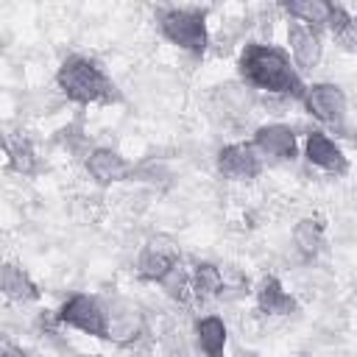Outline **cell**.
Listing matches in <instances>:
<instances>
[{"instance_id":"cell-1","label":"cell","mask_w":357,"mask_h":357,"mask_svg":"<svg viewBox=\"0 0 357 357\" xmlns=\"http://www.w3.org/2000/svg\"><path fill=\"white\" fill-rule=\"evenodd\" d=\"M237 73H240V81L245 86L268 92V95H282V98L301 100L304 92H307V84L301 81V73L296 70L290 53L276 47V45L248 42L240 50Z\"/></svg>"},{"instance_id":"cell-21","label":"cell","mask_w":357,"mask_h":357,"mask_svg":"<svg viewBox=\"0 0 357 357\" xmlns=\"http://www.w3.org/2000/svg\"><path fill=\"white\" fill-rule=\"evenodd\" d=\"M0 357H28V351H25L22 346H17V343L6 340V343L0 346Z\"/></svg>"},{"instance_id":"cell-4","label":"cell","mask_w":357,"mask_h":357,"mask_svg":"<svg viewBox=\"0 0 357 357\" xmlns=\"http://www.w3.org/2000/svg\"><path fill=\"white\" fill-rule=\"evenodd\" d=\"M56 321L78 329L89 337H109V315H106V304L98 296L89 293H73L56 312Z\"/></svg>"},{"instance_id":"cell-15","label":"cell","mask_w":357,"mask_h":357,"mask_svg":"<svg viewBox=\"0 0 357 357\" xmlns=\"http://www.w3.org/2000/svg\"><path fill=\"white\" fill-rule=\"evenodd\" d=\"M226 340H229V329L220 315H204L195 321V343L206 357H223Z\"/></svg>"},{"instance_id":"cell-17","label":"cell","mask_w":357,"mask_h":357,"mask_svg":"<svg viewBox=\"0 0 357 357\" xmlns=\"http://www.w3.org/2000/svg\"><path fill=\"white\" fill-rule=\"evenodd\" d=\"M190 276H192V293L201 301L215 298V296H223V290H226L223 271L215 262H195L192 271H190Z\"/></svg>"},{"instance_id":"cell-11","label":"cell","mask_w":357,"mask_h":357,"mask_svg":"<svg viewBox=\"0 0 357 357\" xmlns=\"http://www.w3.org/2000/svg\"><path fill=\"white\" fill-rule=\"evenodd\" d=\"M304 159L329 173V176H346L349 173V156L343 153V148L326 134V131H310L304 139Z\"/></svg>"},{"instance_id":"cell-13","label":"cell","mask_w":357,"mask_h":357,"mask_svg":"<svg viewBox=\"0 0 357 357\" xmlns=\"http://www.w3.org/2000/svg\"><path fill=\"white\" fill-rule=\"evenodd\" d=\"M257 310L265 315H293L298 312V301L293 298V293L284 290V284L276 276H262L257 290Z\"/></svg>"},{"instance_id":"cell-9","label":"cell","mask_w":357,"mask_h":357,"mask_svg":"<svg viewBox=\"0 0 357 357\" xmlns=\"http://www.w3.org/2000/svg\"><path fill=\"white\" fill-rule=\"evenodd\" d=\"M106 315H109V337L117 346H131L142 332H145V318L139 307L128 298H112L106 301Z\"/></svg>"},{"instance_id":"cell-19","label":"cell","mask_w":357,"mask_h":357,"mask_svg":"<svg viewBox=\"0 0 357 357\" xmlns=\"http://www.w3.org/2000/svg\"><path fill=\"white\" fill-rule=\"evenodd\" d=\"M6 156H8V170L17 173V176H36L39 170V159H36V151L31 145L28 137H17V139H6Z\"/></svg>"},{"instance_id":"cell-3","label":"cell","mask_w":357,"mask_h":357,"mask_svg":"<svg viewBox=\"0 0 357 357\" xmlns=\"http://www.w3.org/2000/svg\"><path fill=\"white\" fill-rule=\"evenodd\" d=\"M156 25L159 33L176 45L184 53L204 56L209 47V31H206V14L201 8H159L156 11Z\"/></svg>"},{"instance_id":"cell-7","label":"cell","mask_w":357,"mask_h":357,"mask_svg":"<svg viewBox=\"0 0 357 357\" xmlns=\"http://www.w3.org/2000/svg\"><path fill=\"white\" fill-rule=\"evenodd\" d=\"M218 173L231 181H251L262 173V159L251 142H229L215 156Z\"/></svg>"},{"instance_id":"cell-18","label":"cell","mask_w":357,"mask_h":357,"mask_svg":"<svg viewBox=\"0 0 357 357\" xmlns=\"http://www.w3.org/2000/svg\"><path fill=\"white\" fill-rule=\"evenodd\" d=\"M293 243H296V248H298L307 259L318 257V254L324 251V245H326L324 220H321V218H301V220L293 226Z\"/></svg>"},{"instance_id":"cell-8","label":"cell","mask_w":357,"mask_h":357,"mask_svg":"<svg viewBox=\"0 0 357 357\" xmlns=\"http://www.w3.org/2000/svg\"><path fill=\"white\" fill-rule=\"evenodd\" d=\"M84 167L98 187H112L117 181L134 178V165L114 148H92L84 156Z\"/></svg>"},{"instance_id":"cell-16","label":"cell","mask_w":357,"mask_h":357,"mask_svg":"<svg viewBox=\"0 0 357 357\" xmlns=\"http://www.w3.org/2000/svg\"><path fill=\"white\" fill-rule=\"evenodd\" d=\"M282 11H284L293 22L310 25V28H315V31L321 33V31H326V25H329L332 3H326V0H290V3H282Z\"/></svg>"},{"instance_id":"cell-10","label":"cell","mask_w":357,"mask_h":357,"mask_svg":"<svg viewBox=\"0 0 357 357\" xmlns=\"http://www.w3.org/2000/svg\"><path fill=\"white\" fill-rule=\"evenodd\" d=\"M251 145L257 148L259 156H271V159H279V162H293L298 156V137L284 123L259 126L251 137Z\"/></svg>"},{"instance_id":"cell-6","label":"cell","mask_w":357,"mask_h":357,"mask_svg":"<svg viewBox=\"0 0 357 357\" xmlns=\"http://www.w3.org/2000/svg\"><path fill=\"white\" fill-rule=\"evenodd\" d=\"M176 265H181V248L170 234H153L145 240L137 257V276L142 282L159 284Z\"/></svg>"},{"instance_id":"cell-22","label":"cell","mask_w":357,"mask_h":357,"mask_svg":"<svg viewBox=\"0 0 357 357\" xmlns=\"http://www.w3.org/2000/svg\"><path fill=\"white\" fill-rule=\"evenodd\" d=\"M298 357H310V354H298Z\"/></svg>"},{"instance_id":"cell-14","label":"cell","mask_w":357,"mask_h":357,"mask_svg":"<svg viewBox=\"0 0 357 357\" xmlns=\"http://www.w3.org/2000/svg\"><path fill=\"white\" fill-rule=\"evenodd\" d=\"M0 287H3V296L11 298V301H20V304H28V301H36L42 296L39 284L31 279V273L17 265V262H6L3 271H0Z\"/></svg>"},{"instance_id":"cell-12","label":"cell","mask_w":357,"mask_h":357,"mask_svg":"<svg viewBox=\"0 0 357 357\" xmlns=\"http://www.w3.org/2000/svg\"><path fill=\"white\" fill-rule=\"evenodd\" d=\"M287 45H290V59H293L298 73H312L324 59V39L310 25L290 22L287 25Z\"/></svg>"},{"instance_id":"cell-20","label":"cell","mask_w":357,"mask_h":357,"mask_svg":"<svg viewBox=\"0 0 357 357\" xmlns=\"http://www.w3.org/2000/svg\"><path fill=\"white\" fill-rule=\"evenodd\" d=\"M159 287L165 290L167 298H173V301H178V304H187L190 298H195V293H192V276H190V271H184L181 265H176V268L159 282Z\"/></svg>"},{"instance_id":"cell-5","label":"cell","mask_w":357,"mask_h":357,"mask_svg":"<svg viewBox=\"0 0 357 357\" xmlns=\"http://www.w3.org/2000/svg\"><path fill=\"white\" fill-rule=\"evenodd\" d=\"M301 106L307 114H312L318 123L332 126V128H343L346 114H349V100L346 92L332 84V81H315L307 84V92L301 98Z\"/></svg>"},{"instance_id":"cell-2","label":"cell","mask_w":357,"mask_h":357,"mask_svg":"<svg viewBox=\"0 0 357 357\" xmlns=\"http://www.w3.org/2000/svg\"><path fill=\"white\" fill-rule=\"evenodd\" d=\"M56 86L61 95L78 106L89 103H114L120 100L114 81L103 73V67L86 56H67L56 70Z\"/></svg>"}]
</instances>
